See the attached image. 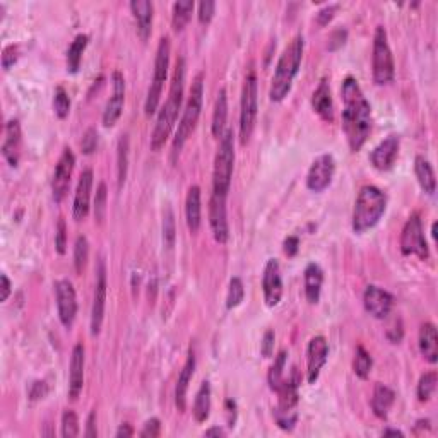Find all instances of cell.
<instances>
[{"mask_svg":"<svg viewBox=\"0 0 438 438\" xmlns=\"http://www.w3.org/2000/svg\"><path fill=\"white\" fill-rule=\"evenodd\" d=\"M343 94V130L346 134L348 144L352 152H358L365 146L366 139L372 132V106L363 94L358 81L355 77H346L341 88Z\"/></svg>","mask_w":438,"mask_h":438,"instance_id":"6da1fadb","label":"cell"},{"mask_svg":"<svg viewBox=\"0 0 438 438\" xmlns=\"http://www.w3.org/2000/svg\"><path fill=\"white\" fill-rule=\"evenodd\" d=\"M183 83H185V60L178 59L175 70H173L172 86H170L168 99H166L165 106L159 110L158 120H156L155 130L151 135V149L152 151H159L168 141L170 134H172L173 127L178 119V113L181 110V103H183Z\"/></svg>","mask_w":438,"mask_h":438,"instance_id":"7a4b0ae2","label":"cell"},{"mask_svg":"<svg viewBox=\"0 0 438 438\" xmlns=\"http://www.w3.org/2000/svg\"><path fill=\"white\" fill-rule=\"evenodd\" d=\"M305 50V40L301 34L295 37L291 43L284 48L283 55L279 57L276 70H274L272 83H270L269 96L272 101L279 103L290 94L291 88H293V81L297 77L298 70H300L301 59H303Z\"/></svg>","mask_w":438,"mask_h":438,"instance_id":"3957f363","label":"cell"},{"mask_svg":"<svg viewBox=\"0 0 438 438\" xmlns=\"http://www.w3.org/2000/svg\"><path fill=\"white\" fill-rule=\"evenodd\" d=\"M387 208V197L380 188L366 185L359 190L352 211V230L355 233H365L377 226Z\"/></svg>","mask_w":438,"mask_h":438,"instance_id":"277c9868","label":"cell"},{"mask_svg":"<svg viewBox=\"0 0 438 438\" xmlns=\"http://www.w3.org/2000/svg\"><path fill=\"white\" fill-rule=\"evenodd\" d=\"M202 101H204V74L201 72L195 76L194 83H192L187 106H185L183 115H181L180 123H178L175 139H173V161L180 155L192 132L197 127L199 117H201L202 112Z\"/></svg>","mask_w":438,"mask_h":438,"instance_id":"5b68a950","label":"cell"},{"mask_svg":"<svg viewBox=\"0 0 438 438\" xmlns=\"http://www.w3.org/2000/svg\"><path fill=\"white\" fill-rule=\"evenodd\" d=\"M235 168V135L231 130H224L219 137L218 152L215 158V173H212V194L226 197L230 192L231 178Z\"/></svg>","mask_w":438,"mask_h":438,"instance_id":"8992f818","label":"cell"},{"mask_svg":"<svg viewBox=\"0 0 438 438\" xmlns=\"http://www.w3.org/2000/svg\"><path fill=\"white\" fill-rule=\"evenodd\" d=\"M259 110V89H257V76L255 69L250 67L245 76L243 91H241V112H240V142L247 144L250 141L252 134L255 129V120H257Z\"/></svg>","mask_w":438,"mask_h":438,"instance_id":"52a82bcc","label":"cell"},{"mask_svg":"<svg viewBox=\"0 0 438 438\" xmlns=\"http://www.w3.org/2000/svg\"><path fill=\"white\" fill-rule=\"evenodd\" d=\"M170 53H172V45H170V38L163 37L159 40L158 52H156L155 60V76H152V83L149 86L148 98H146V115H155L158 110L159 99H161L163 88H165L166 79H168V69H170Z\"/></svg>","mask_w":438,"mask_h":438,"instance_id":"ba28073f","label":"cell"},{"mask_svg":"<svg viewBox=\"0 0 438 438\" xmlns=\"http://www.w3.org/2000/svg\"><path fill=\"white\" fill-rule=\"evenodd\" d=\"M373 81L379 86L392 83L395 76V66L392 50L389 46V38L384 26H377L375 37H373V55H372Z\"/></svg>","mask_w":438,"mask_h":438,"instance_id":"9c48e42d","label":"cell"},{"mask_svg":"<svg viewBox=\"0 0 438 438\" xmlns=\"http://www.w3.org/2000/svg\"><path fill=\"white\" fill-rule=\"evenodd\" d=\"M401 252L404 255H416L421 261H428L430 248L426 243L425 231L419 215H412L406 221L401 235Z\"/></svg>","mask_w":438,"mask_h":438,"instance_id":"30bf717a","label":"cell"},{"mask_svg":"<svg viewBox=\"0 0 438 438\" xmlns=\"http://www.w3.org/2000/svg\"><path fill=\"white\" fill-rule=\"evenodd\" d=\"M74 166H76V156H74L72 149L66 148L63 149L62 156L59 158V163H57L55 173H53V180H52L53 201H55L57 204H60V202L66 199L67 192H69Z\"/></svg>","mask_w":438,"mask_h":438,"instance_id":"8fae6325","label":"cell"},{"mask_svg":"<svg viewBox=\"0 0 438 438\" xmlns=\"http://www.w3.org/2000/svg\"><path fill=\"white\" fill-rule=\"evenodd\" d=\"M106 267L105 261H99L96 267V284H94V298H92V310H91V334L98 336L101 330L103 319H105V307H106Z\"/></svg>","mask_w":438,"mask_h":438,"instance_id":"7c38bea8","label":"cell"},{"mask_svg":"<svg viewBox=\"0 0 438 438\" xmlns=\"http://www.w3.org/2000/svg\"><path fill=\"white\" fill-rule=\"evenodd\" d=\"M57 308H59V319L63 327H72L77 315V297L72 283L69 279H60L55 284Z\"/></svg>","mask_w":438,"mask_h":438,"instance_id":"4fadbf2b","label":"cell"},{"mask_svg":"<svg viewBox=\"0 0 438 438\" xmlns=\"http://www.w3.org/2000/svg\"><path fill=\"white\" fill-rule=\"evenodd\" d=\"M336 173V161L332 155H322L312 163L307 175V187L312 192H323L332 183Z\"/></svg>","mask_w":438,"mask_h":438,"instance_id":"5bb4252c","label":"cell"},{"mask_svg":"<svg viewBox=\"0 0 438 438\" xmlns=\"http://www.w3.org/2000/svg\"><path fill=\"white\" fill-rule=\"evenodd\" d=\"M112 84V96H110L105 112H103V126L105 127H113L119 122L123 112V105H126V79H123V74L120 70L113 72Z\"/></svg>","mask_w":438,"mask_h":438,"instance_id":"9a60e30c","label":"cell"},{"mask_svg":"<svg viewBox=\"0 0 438 438\" xmlns=\"http://www.w3.org/2000/svg\"><path fill=\"white\" fill-rule=\"evenodd\" d=\"M262 291L263 300L267 307H277L283 298V277H281V267L276 259H270L266 263L262 276Z\"/></svg>","mask_w":438,"mask_h":438,"instance_id":"2e32d148","label":"cell"},{"mask_svg":"<svg viewBox=\"0 0 438 438\" xmlns=\"http://www.w3.org/2000/svg\"><path fill=\"white\" fill-rule=\"evenodd\" d=\"M329 358V343L323 336H315L310 339L307 348V380L308 384H315L319 380L320 372L326 366Z\"/></svg>","mask_w":438,"mask_h":438,"instance_id":"e0dca14e","label":"cell"},{"mask_svg":"<svg viewBox=\"0 0 438 438\" xmlns=\"http://www.w3.org/2000/svg\"><path fill=\"white\" fill-rule=\"evenodd\" d=\"M363 305L365 310L373 319L384 320L390 315L394 308V297L389 291L379 286H368L363 295Z\"/></svg>","mask_w":438,"mask_h":438,"instance_id":"ac0fdd59","label":"cell"},{"mask_svg":"<svg viewBox=\"0 0 438 438\" xmlns=\"http://www.w3.org/2000/svg\"><path fill=\"white\" fill-rule=\"evenodd\" d=\"M209 223H211L212 235L218 243L224 245L230 238V226H228L226 216V197L212 194L209 201Z\"/></svg>","mask_w":438,"mask_h":438,"instance_id":"d6986e66","label":"cell"},{"mask_svg":"<svg viewBox=\"0 0 438 438\" xmlns=\"http://www.w3.org/2000/svg\"><path fill=\"white\" fill-rule=\"evenodd\" d=\"M399 146H401V142H399L397 135H389L387 139H384L370 155L373 168H377L379 172H389L394 166L395 159H397Z\"/></svg>","mask_w":438,"mask_h":438,"instance_id":"ffe728a7","label":"cell"},{"mask_svg":"<svg viewBox=\"0 0 438 438\" xmlns=\"http://www.w3.org/2000/svg\"><path fill=\"white\" fill-rule=\"evenodd\" d=\"M92 170H84L79 177L76 195H74V208L72 215L76 221H83L89 215V202H91V190H92Z\"/></svg>","mask_w":438,"mask_h":438,"instance_id":"44dd1931","label":"cell"},{"mask_svg":"<svg viewBox=\"0 0 438 438\" xmlns=\"http://www.w3.org/2000/svg\"><path fill=\"white\" fill-rule=\"evenodd\" d=\"M84 346L76 344L72 350V358H70V370H69V399L76 401L83 392L84 387Z\"/></svg>","mask_w":438,"mask_h":438,"instance_id":"7402d4cb","label":"cell"},{"mask_svg":"<svg viewBox=\"0 0 438 438\" xmlns=\"http://www.w3.org/2000/svg\"><path fill=\"white\" fill-rule=\"evenodd\" d=\"M130 10L134 14L135 26H137V34L142 41H148L152 31V14H155V6L149 0H132Z\"/></svg>","mask_w":438,"mask_h":438,"instance_id":"603a6c76","label":"cell"},{"mask_svg":"<svg viewBox=\"0 0 438 438\" xmlns=\"http://www.w3.org/2000/svg\"><path fill=\"white\" fill-rule=\"evenodd\" d=\"M21 155V126L17 120H9L6 126V137L2 142V156L12 168L19 163Z\"/></svg>","mask_w":438,"mask_h":438,"instance_id":"cb8c5ba5","label":"cell"},{"mask_svg":"<svg viewBox=\"0 0 438 438\" xmlns=\"http://www.w3.org/2000/svg\"><path fill=\"white\" fill-rule=\"evenodd\" d=\"M312 106L315 110L317 115L326 122H332L334 120V103H332V92H330L329 81L322 79L313 91L312 96Z\"/></svg>","mask_w":438,"mask_h":438,"instance_id":"d4e9b609","label":"cell"},{"mask_svg":"<svg viewBox=\"0 0 438 438\" xmlns=\"http://www.w3.org/2000/svg\"><path fill=\"white\" fill-rule=\"evenodd\" d=\"M194 370H195V355L194 351H188L187 361H185L183 368H181L180 375H178L177 380V387H175V406L180 412L185 411L187 408V390H188V384L192 382V377H194Z\"/></svg>","mask_w":438,"mask_h":438,"instance_id":"484cf974","label":"cell"},{"mask_svg":"<svg viewBox=\"0 0 438 438\" xmlns=\"http://www.w3.org/2000/svg\"><path fill=\"white\" fill-rule=\"evenodd\" d=\"M202 202H201V188L197 185H192L188 188L187 201H185V218L190 233H197L202 223Z\"/></svg>","mask_w":438,"mask_h":438,"instance_id":"4316f807","label":"cell"},{"mask_svg":"<svg viewBox=\"0 0 438 438\" xmlns=\"http://www.w3.org/2000/svg\"><path fill=\"white\" fill-rule=\"evenodd\" d=\"M419 351H421L423 358L432 365L438 361V336L437 327L433 323L426 322L419 329Z\"/></svg>","mask_w":438,"mask_h":438,"instance_id":"83f0119b","label":"cell"},{"mask_svg":"<svg viewBox=\"0 0 438 438\" xmlns=\"http://www.w3.org/2000/svg\"><path fill=\"white\" fill-rule=\"evenodd\" d=\"M322 284L323 272L320 269V266L308 263L307 269H305V297H307L308 303H319L320 293H322Z\"/></svg>","mask_w":438,"mask_h":438,"instance_id":"f1b7e54d","label":"cell"},{"mask_svg":"<svg viewBox=\"0 0 438 438\" xmlns=\"http://www.w3.org/2000/svg\"><path fill=\"white\" fill-rule=\"evenodd\" d=\"M395 401V392L390 387L384 386V384H377L375 389H373V397H372V409L375 412V416H379L380 419H386L389 416L390 408L394 406Z\"/></svg>","mask_w":438,"mask_h":438,"instance_id":"f546056e","label":"cell"},{"mask_svg":"<svg viewBox=\"0 0 438 438\" xmlns=\"http://www.w3.org/2000/svg\"><path fill=\"white\" fill-rule=\"evenodd\" d=\"M415 173L418 178L419 185H421L423 190L428 195H433L437 190V178L435 172H433V166L430 165L428 159L425 156H416L415 159Z\"/></svg>","mask_w":438,"mask_h":438,"instance_id":"4dcf8cb0","label":"cell"},{"mask_svg":"<svg viewBox=\"0 0 438 438\" xmlns=\"http://www.w3.org/2000/svg\"><path fill=\"white\" fill-rule=\"evenodd\" d=\"M194 418L197 423H204L211 415V384L208 380L201 384L194 401Z\"/></svg>","mask_w":438,"mask_h":438,"instance_id":"1f68e13d","label":"cell"},{"mask_svg":"<svg viewBox=\"0 0 438 438\" xmlns=\"http://www.w3.org/2000/svg\"><path fill=\"white\" fill-rule=\"evenodd\" d=\"M226 119H228V96H226V89H221L215 103V112H212L211 130L215 137L219 139L221 135L224 134Z\"/></svg>","mask_w":438,"mask_h":438,"instance_id":"d6a6232c","label":"cell"},{"mask_svg":"<svg viewBox=\"0 0 438 438\" xmlns=\"http://www.w3.org/2000/svg\"><path fill=\"white\" fill-rule=\"evenodd\" d=\"M127 173H129V135L123 134L119 139V148H117V181H119V190L126 185Z\"/></svg>","mask_w":438,"mask_h":438,"instance_id":"836d02e7","label":"cell"},{"mask_svg":"<svg viewBox=\"0 0 438 438\" xmlns=\"http://www.w3.org/2000/svg\"><path fill=\"white\" fill-rule=\"evenodd\" d=\"M89 38L86 34H77L76 40L72 41L67 50V70L70 74H76L79 70L81 62H83V53L86 50Z\"/></svg>","mask_w":438,"mask_h":438,"instance_id":"e575fe53","label":"cell"},{"mask_svg":"<svg viewBox=\"0 0 438 438\" xmlns=\"http://www.w3.org/2000/svg\"><path fill=\"white\" fill-rule=\"evenodd\" d=\"M195 3L192 0H178V2L173 3V16H172V24L173 30L181 31L190 21L192 12H194Z\"/></svg>","mask_w":438,"mask_h":438,"instance_id":"d590c367","label":"cell"},{"mask_svg":"<svg viewBox=\"0 0 438 438\" xmlns=\"http://www.w3.org/2000/svg\"><path fill=\"white\" fill-rule=\"evenodd\" d=\"M286 351H281L279 355L276 356V359H274L272 366H270L269 370V386L274 392H277L284 382V366H286Z\"/></svg>","mask_w":438,"mask_h":438,"instance_id":"8d00e7d4","label":"cell"},{"mask_svg":"<svg viewBox=\"0 0 438 438\" xmlns=\"http://www.w3.org/2000/svg\"><path fill=\"white\" fill-rule=\"evenodd\" d=\"M373 366V359L370 356V352L365 350L363 346L356 348V355H355V363H352V368H355V373L359 377V379H368L370 372H372Z\"/></svg>","mask_w":438,"mask_h":438,"instance_id":"74e56055","label":"cell"},{"mask_svg":"<svg viewBox=\"0 0 438 438\" xmlns=\"http://www.w3.org/2000/svg\"><path fill=\"white\" fill-rule=\"evenodd\" d=\"M245 298V286L243 281L240 277H233L230 281V288H228V297H226V307L228 308H237L238 305L243 301Z\"/></svg>","mask_w":438,"mask_h":438,"instance_id":"f35d334b","label":"cell"},{"mask_svg":"<svg viewBox=\"0 0 438 438\" xmlns=\"http://www.w3.org/2000/svg\"><path fill=\"white\" fill-rule=\"evenodd\" d=\"M89 259V241L86 237H77L76 247H74V266L76 272L81 274L86 267Z\"/></svg>","mask_w":438,"mask_h":438,"instance_id":"ab89813d","label":"cell"},{"mask_svg":"<svg viewBox=\"0 0 438 438\" xmlns=\"http://www.w3.org/2000/svg\"><path fill=\"white\" fill-rule=\"evenodd\" d=\"M437 390V373L435 372H428L425 375H421L418 382V399L421 402L430 401L433 394Z\"/></svg>","mask_w":438,"mask_h":438,"instance_id":"60d3db41","label":"cell"},{"mask_svg":"<svg viewBox=\"0 0 438 438\" xmlns=\"http://www.w3.org/2000/svg\"><path fill=\"white\" fill-rule=\"evenodd\" d=\"M53 110H55V115L60 120L67 119L70 112V99L67 91L62 86L55 89V94H53Z\"/></svg>","mask_w":438,"mask_h":438,"instance_id":"b9f144b4","label":"cell"},{"mask_svg":"<svg viewBox=\"0 0 438 438\" xmlns=\"http://www.w3.org/2000/svg\"><path fill=\"white\" fill-rule=\"evenodd\" d=\"M177 238V228H175V216H173L172 208H166L165 216H163V240L168 248H173Z\"/></svg>","mask_w":438,"mask_h":438,"instance_id":"7bdbcfd3","label":"cell"},{"mask_svg":"<svg viewBox=\"0 0 438 438\" xmlns=\"http://www.w3.org/2000/svg\"><path fill=\"white\" fill-rule=\"evenodd\" d=\"M79 435V419L72 409H66L62 415V437L76 438Z\"/></svg>","mask_w":438,"mask_h":438,"instance_id":"ee69618b","label":"cell"},{"mask_svg":"<svg viewBox=\"0 0 438 438\" xmlns=\"http://www.w3.org/2000/svg\"><path fill=\"white\" fill-rule=\"evenodd\" d=\"M274 418L279 428H283L284 432H291L295 428L298 421L297 411H284V409H274Z\"/></svg>","mask_w":438,"mask_h":438,"instance_id":"f6af8a7d","label":"cell"},{"mask_svg":"<svg viewBox=\"0 0 438 438\" xmlns=\"http://www.w3.org/2000/svg\"><path fill=\"white\" fill-rule=\"evenodd\" d=\"M106 199H108V192H106V185L99 183L98 190H96L94 197V218L98 223H103L106 216Z\"/></svg>","mask_w":438,"mask_h":438,"instance_id":"bcb514c9","label":"cell"},{"mask_svg":"<svg viewBox=\"0 0 438 438\" xmlns=\"http://www.w3.org/2000/svg\"><path fill=\"white\" fill-rule=\"evenodd\" d=\"M55 248L60 255L66 254L67 250V224L63 218L59 219L55 228Z\"/></svg>","mask_w":438,"mask_h":438,"instance_id":"7dc6e473","label":"cell"},{"mask_svg":"<svg viewBox=\"0 0 438 438\" xmlns=\"http://www.w3.org/2000/svg\"><path fill=\"white\" fill-rule=\"evenodd\" d=\"M81 148H83L84 155H92L98 148V132L96 129H88L86 134H84L83 142H81Z\"/></svg>","mask_w":438,"mask_h":438,"instance_id":"c3c4849f","label":"cell"},{"mask_svg":"<svg viewBox=\"0 0 438 438\" xmlns=\"http://www.w3.org/2000/svg\"><path fill=\"white\" fill-rule=\"evenodd\" d=\"M215 10H216V3L211 2V0H204V2L199 3V21L201 24H209L215 17Z\"/></svg>","mask_w":438,"mask_h":438,"instance_id":"681fc988","label":"cell"},{"mask_svg":"<svg viewBox=\"0 0 438 438\" xmlns=\"http://www.w3.org/2000/svg\"><path fill=\"white\" fill-rule=\"evenodd\" d=\"M337 9H339L337 3H330V6H326L323 9H320L319 12H317V23H319L320 26H327V24L334 19Z\"/></svg>","mask_w":438,"mask_h":438,"instance_id":"f907efd6","label":"cell"},{"mask_svg":"<svg viewBox=\"0 0 438 438\" xmlns=\"http://www.w3.org/2000/svg\"><path fill=\"white\" fill-rule=\"evenodd\" d=\"M17 57H19V48L16 45H9L3 48L2 53V67L3 70H9L14 63L17 62Z\"/></svg>","mask_w":438,"mask_h":438,"instance_id":"816d5d0a","label":"cell"},{"mask_svg":"<svg viewBox=\"0 0 438 438\" xmlns=\"http://www.w3.org/2000/svg\"><path fill=\"white\" fill-rule=\"evenodd\" d=\"M161 435V421L158 418H151L146 421L144 428H142L141 437L144 438H156Z\"/></svg>","mask_w":438,"mask_h":438,"instance_id":"f5cc1de1","label":"cell"},{"mask_svg":"<svg viewBox=\"0 0 438 438\" xmlns=\"http://www.w3.org/2000/svg\"><path fill=\"white\" fill-rule=\"evenodd\" d=\"M274 341H276V334L274 330H267L262 337V343H261V352L263 358H270L274 352Z\"/></svg>","mask_w":438,"mask_h":438,"instance_id":"db71d44e","label":"cell"},{"mask_svg":"<svg viewBox=\"0 0 438 438\" xmlns=\"http://www.w3.org/2000/svg\"><path fill=\"white\" fill-rule=\"evenodd\" d=\"M346 38H348V31L343 30V28L334 31L329 38V50H332L334 52V50H337L339 46H343L344 41H346Z\"/></svg>","mask_w":438,"mask_h":438,"instance_id":"11a10c76","label":"cell"},{"mask_svg":"<svg viewBox=\"0 0 438 438\" xmlns=\"http://www.w3.org/2000/svg\"><path fill=\"white\" fill-rule=\"evenodd\" d=\"M48 394V386L43 380H38V382L31 384V389H30V399L31 401H38V399H43L45 395Z\"/></svg>","mask_w":438,"mask_h":438,"instance_id":"9f6ffc18","label":"cell"},{"mask_svg":"<svg viewBox=\"0 0 438 438\" xmlns=\"http://www.w3.org/2000/svg\"><path fill=\"white\" fill-rule=\"evenodd\" d=\"M387 339L390 343L399 344L402 339V326H401V320H394V323H390L389 329H387Z\"/></svg>","mask_w":438,"mask_h":438,"instance_id":"6f0895ef","label":"cell"},{"mask_svg":"<svg viewBox=\"0 0 438 438\" xmlns=\"http://www.w3.org/2000/svg\"><path fill=\"white\" fill-rule=\"evenodd\" d=\"M298 248H300V240H298V237H288L286 240H284V254H286L288 257H295V255L298 254Z\"/></svg>","mask_w":438,"mask_h":438,"instance_id":"680465c9","label":"cell"},{"mask_svg":"<svg viewBox=\"0 0 438 438\" xmlns=\"http://www.w3.org/2000/svg\"><path fill=\"white\" fill-rule=\"evenodd\" d=\"M84 435H86L88 438L98 437V430H96V411H91V415L88 416L86 432H84Z\"/></svg>","mask_w":438,"mask_h":438,"instance_id":"91938a15","label":"cell"},{"mask_svg":"<svg viewBox=\"0 0 438 438\" xmlns=\"http://www.w3.org/2000/svg\"><path fill=\"white\" fill-rule=\"evenodd\" d=\"M0 288H2V295H0V300L7 301V298L10 297V291H12V284H10L9 277L6 274L0 276Z\"/></svg>","mask_w":438,"mask_h":438,"instance_id":"94428289","label":"cell"},{"mask_svg":"<svg viewBox=\"0 0 438 438\" xmlns=\"http://www.w3.org/2000/svg\"><path fill=\"white\" fill-rule=\"evenodd\" d=\"M132 435H134V430H132V426L127 425V423L120 425V428L117 430V437L119 438H127V437H132Z\"/></svg>","mask_w":438,"mask_h":438,"instance_id":"6125c7cd","label":"cell"},{"mask_svg":"<svg viewBox=\"0 0 438 438\" xmlns=\"http://www.w3.org/2000/svg\"><path fill=\"white\" fill-rule=\"evenodd\" d=\"M206 437H226V432H224L223 428H221V426H212V428H209V430H206V433H204Z\"/></svg>","mask_w":438,"mask_h":438,"instance_id":"be15d7a7","label":"cell"},{"mask_svg":"<svg viewBox=\"0 0 438 438\" xmlns=\"http://www.w3.org/2000/svg\"><path fill=\"white\" fill-rule=\"evenodd\" d=\"M389 435H392V437H404V433L401 432V430H384V437H389Z\"/></svg>","mask_w":438,"mask_h":438,"instance_id":"e7e4bbea","label":"cell"}]
</instances>
